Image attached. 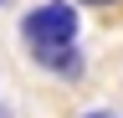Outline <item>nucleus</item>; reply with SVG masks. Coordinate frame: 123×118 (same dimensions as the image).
<instances>
[{
    "label": "nucleus",
    "instance_id": "1",
    "mask_svg": "<svg viewBox=\"0 0 123 118\" xmlns=\"http://www.w3.org/2000/svg\"><path fill=\"white\" fill-rule=\"evenodd\" d=\"M77 5L72 0H41L36 10L21 16V41L31 46V56H46V51H62V46H77Z\"/></svg>",
    "mask_w": 123,
    "mask_h": 118
},
{
    "label": "nucleus",
    "instance_id": "2",
    "mask_svg": "<svg viewBox=\"0 0 123 118\" xmlns=\"http://www.w3.org/2000/svg\"><path fill=\"white\" fill-rule=\"evenodd\" d=\"M36 62H41L46 72H56V77H82V51H77V46L46 51V56H36Z\"/></svg>",
    "mask_w": 123,
    "mask_h": 118
},
{
    "label": "nucleus",
    "instance_id": "3",
    "mask_svg": "<svg viewBox=\"0 0 123 118\" xmlns=\"http://www.w3.org/2000/svg\"><path fill=\"white\" fill-rule=\"evenodd\" d=\"M82 5H113V0H82Z\"/></svg>",
    "mask_w": 123,
    "mask_h": 118
},
{
    "label": "nucleus",
    "instance_id": "4",
    "mask_svg": "<svg viewBox=\"0 0 123 118\" xmlns=\"http://www.w3.org/2000/svg\"><path fill=\"white\" fill-rule=\"evenodd\" d=\"M87 118H113V113H87Z\"/></svg>",
    "mask_w": 123,
    "mask_h": 118
},
{
    "label": "nucleus",
    "instance_id": "5",
    "mask_svg": "<svg viewBox=\"0 0 123 118\" xmlns=\"http://www.w3.org/2000/svg\"><path fill=\"white\" fill-rule=\"evenodd\" d=\"M0 5H5V0H0Z\"/></svg>",
    "mask_w": 123,
    "mask_h": 118
}]
</instances>
